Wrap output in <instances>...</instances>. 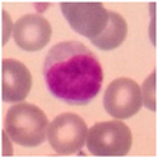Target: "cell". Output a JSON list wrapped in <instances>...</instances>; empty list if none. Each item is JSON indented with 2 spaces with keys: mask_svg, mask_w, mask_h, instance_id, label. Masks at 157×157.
Wrapping results in <instances>:
<instances>
[{
  "mask_svg": "<svg viewBox=\"0 0 157 157\" xmlns=\"http://www.w3.org/2000/svg\"><path fill=\"white\" fill-rule=\"evenodd\" d=\"M43 75L51 95L69 105L91 103L104 80L99 59L80 41L53 45L45 56Z\"/></svg>",
  "mask_w": 157,
  "mask_h": 157,
  "instance_id": "6da1fadb",
  "label": "cell"
},
{
  "mask_svg": "<svg viewBox=\"0 0 157 157\" xmlns=\"http://www.w3.org/2000/svg\"><path fill=\"white\" fill-rule=\"evenodd\" d=\"M48 119L35 104L20 103L11 107L6 115V133L21 147H39L47 139Z\"/></svg>",
  "mask_w": 157,
  "mask_h": 157,
  "instance_id": "7a4b0ae2",
  "label": "cell"
},
{
  "mask_svg": "<svg viewBox=\"0 0 157 157\" xmlns=\"http://www.w3.org/2000/svg\"><path fill=\"white\" fill-rule=\"evenodd\" d=\"M93 156H127L132 148V132L123 121H103L89 128L85 140Z\"/></svg>",
  "mask_w": 157,
  "mask_h": 157,
  "instance_id": "3957f363",
  "label": "cell"
},
{
  "mask_svg": "<svg viewBox=\"0 0 157 157\" xmlns=\"http://www.w3.org/2000/svg\"><path fill=\"white\" fill-rule=\"evenodd\" d=\"M88 135V127L76 113H61L51 121L47 131V139L57 155H76L84 147Z\"/></svg>",
  "mask_w": 157,
  "mask_h": 157,
  "instance_id": "277c9868",
  "label": "cell"
},
{
  "mask_svg": "<svg viewBox=\"0 0 157 157\" xmlns=\"http://www.w3.org/2000/svg\"><path fill=\"white\" fill-rule=\"evenodd\" d=\"M61 12L75 32L89 40L99 37L109 21V11L101 3H60Z\"/></svg>",
  "mask_w": 157,
  "mask_h": 157,
  "instance_id": "5b68a950",
  "label": "cell"
},
{
  "mask_svg": "<svg viewBox=\"0 0 157 157\" xmlns=\"http://www.w3.org/2000/svg\"><path fill=\"white\" fill-rule=\"evenodd\" d=\"M103 104L115 119L125 120L135 116L143 107L140 85L129 77L116 78L105 89Z\"/></svg>",
  "mask_w": 157,
  "mask_h": 157,
  "instance_id": "8992f818",
  "label": "cell"
},
{
  "mask_svg": "<svg viewBox=\"0 0 157 157\" xmlns=\"http://www.w3.org/2000/svg\"><path fill=\"white\" fill-rule=\"evenodd\" d=\"M52 35L49 21L39 13H27L15 23L12 36L21 49L35 52L48 44Z\"/></svg>",
  "mask_w": 157,
  "mask_h": 157,
  "instance_id": "52a82bcc",
  "label": "cell"
},
{
  "mask_svg": "<svg viewBox=\"0 0 157 157\" xmlns=\"http://www.w3.org/2000/svg\"><path fill=\"white\" fill-rule=\"evenodd\" d=\"M32 87V76L21 61L4 59L2 61V99L6 103L24 100Z\"/></svg>",
  "mask_w": 157,
  "mask_h": 157,
  "instance_id": "ba28073f",
  "label": "cell"
},
{
  "mask_svg": "<svg viewBox=\"0 0 157 157\" xmlns=\"http://www.w3.org/2000/svg\"><path fill=\"white\" fill-rule=\"evenodd\" d=\"M128 32V25L125 19L120 13L109 11V21L103 33L93 39L92 44L101 51H111L120 47L124 43Z\"/></svg>",
  "mask_w": 157,
  "mask_h": 157,
  "instance_id": "9c48e42d",
  "label": "cell"
},
{
  "mask_svg": "<svg viewBox=\"0 0 157 157\" xmlns=\"http://www.w3.org/2000/svg\"><path fill=\"white\" fill-rule=\"evenodd\" d=\"M155 84H156V72L153 71L151 73L141 89V96H143V103L145 107H148L151 111L156 112V91H155Z\"/></svg>",
  "mask_w": 157,
  "mask_h": 157,
  "instance_id": "30bf717a",
  "label": "cell"
}]
</instances>
